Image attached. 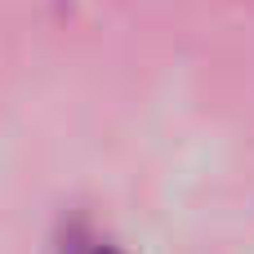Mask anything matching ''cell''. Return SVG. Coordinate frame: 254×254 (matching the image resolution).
Instances as JSON below:
<instances>
[{
    "mask_svg": "<svg viewBox=\"0 0 254 254\" xmlns=\"http://www.w3.org/2000/svg\"><path fill=\"white\" fill-rule=\"evenodd\" d=\"M94 254H116V250H107V246H103V250H94Z\"/></svg>",
    "mask_w": 254,
    "mask_h": 254,
    "instance_id": "6da1fadb",
    "label": "cell"
}]
</instances>
